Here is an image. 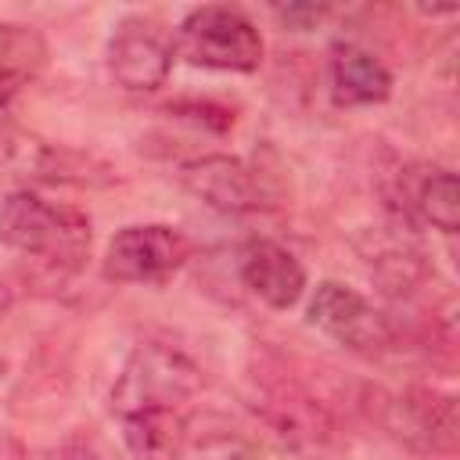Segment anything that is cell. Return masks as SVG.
I'll list each match as a JSON object with an SVG mask.
<instances>
[{
    "label": "cell",
    "instance_id": "9a60e30c",
    "mask_svg": "<svg viewBox=\"0 0 460 460\" xmlns=\"http://www.w3.org/2000/svg\"><path fill=\"white\" fill-rule=\"evenodd\" d=\"M284 25H291V29H313L323 14H327V7L323 4H288V7H277L273 11Z\"/></svg>",
    "mask_w": 460,
    "mask_h": 460
},
{
    "label": "cell",
    "instance_id": "ba28073f",
    "mask_svg": "<svg viewBox=\"0 0 460 460\" xmlns=\"http://www.w3.org/2000/svg\"><path fill=\"white\" fill-rule=\"evenodd\" d=\"M180 180L194 198H201L208 208L226 216H241L270 205L259 169H252L244 158L234 155H198L180 169Z\"/></svg>",
    "mask_w": 460,
    "mask_h": 460
},
{
    "label": "cell",
    "instance_id": "6da1fadb",
    "mask_svg": "<svg viewBox=\"0 0 460 460\" xmlns=\"http://www.w3.org/2000/svg\"><path fill=\"white\" fill-rule=\"evenodd\" d=\"M0 241L50 270H79L93 244V226L79 208L54 205L32 190H11L0 201Z\"/></svg>",
    "mask_w": 460,
    "mask_h": 460
},
{
    "label": "cell",
    "instance_id": "3957f363",
    "mask_svg": "<svg viewBox=\"0 0 460 460\" xmlns=\"http://www.w3.org/2000/svg\"><path fill=\"white\" fill-rule=\"evenodd\" d=\"M262 36L248 14L223 4H205L183 14L172 36V54L194 68L255 72L262 65Z\"/></svg>",
    "mask_w": 460,
    "mask_h": 460
},
{
    "label": "cell",
    "instance_id": "30bf717a",
    "mask_svg": "<svg viewBox=\"0 0 460 460\" xmlns=\"http://www.w3.org/2000/svg\"><path fill=\"white\" fill-rule=\"evenodd\" d=\"M237 273L244 288L270 309H291L305 295V266L277 241L255 237L237 255Z\"/></svg>",
    "mask_w": 460,
    "mask_h": 460
},
{
    "label": "cell",
    "instance_id": "7c38bea8",
    "mask_svg": "<svg viewBox=\"0 0 460 460\" xmlns=\"http://www.w3.org/2000/svg\"><path fill=\"white\" fill-rule=\"evenodd\" d=\"M122 442L133 460H183L190 449V420L183 410H140L122 417Z\"/></svg>",
    "mask_w": 460,
    "mask_h": 460
},
{
    "label": "cell",
    "instance_id": "8fae6325",
    "mask_svg": "<svg viewBox=\"0 0 460 460\" xmlns=\"http://www.w3.org/2000/svg\"><path fill=\"white\" fill-rule=\"evenodd\" d=\"M327 86L334 104L363 108L381 104L392 93V72L359 43H334L327 58Z\"/></svg>",
    "mask_w": 460,
    "mask_h": 460
},
{
    "label": "cell",
    "instance_id": "9c48e42d",
    "mask_svg": "<svg viewBox=\"0 0 460 460\" xmlns=\"http://www.w3.org/2000/svg\"><path fill=\"white\" fill-rule=\"evenodd\" d=\"M388 428L420 453H449L456 446V399L435 388H410L388 406Z\"/></svg>",
    "mask_w": 460,
    "mask_h": 460
},
{
    "label": "cell",
    "instance_id": "8992f818",
    "mask_svg": "<svg viewBox=\"0 0 460 460\" xmlns=\"http://www.w3.org/2000/svg\"><path fill=\"white\" fill-rule=\"evenodd\" d=\"M309 323L316 331H323L331 341L374 356L381 349L392 345V323L385 313H377L356 288L341 284V280H323L316 284V291L309 295V309H305Z\"/></svg>",
    "mask_w": 460,
    "mask_h": 460
},
{
    "label": "cell",
    "instance_id": "7a4b0ae2",
    "mask_svg": "<svg viewBox=\"0 0 460 460\" xmlns=\"http://www.w3.org/2000/svg\"><path fill=\"white\" fill-rule=\"evenodd\" d=\"M198 388H201V367L187 352L172 345L144 341L126 356L111 385V410L119 417L140 410H180L187 399L198 395Z\"/></svg>",
    "mask_w": 460,
    "mask_h": 460
},
{
    "label": "cell",
    "instance_id": "ac0fdd59",
    "mask_svg": "<svg viewBox=\"0 0 460 460\" xmlns=\"http://www.w3.org/2000/svg\"><path fill=\"white\" fill-rule=\"evenodd\" d=\"M7 305H11V291H7V284L0 280V316L7 313Z\"/></svg>",
    "mask_w": 460,
    "mask_h": 460
},
{
    "label": "cell",
    "instance_id": "277c9868",
    "mask_svg": "<svg viewBox=\"0 0 460 460\" xmlns=\"http://www.w3.org/2000/svg\"><path fill=\"white\" fill-rule=\"evenodd\" d=\"M0 180L29 190L32 183H72V187H108L115 180L111 165L97 155L75 151L68 144H54L29 129H0Z\"/></svg>",
    "mask_w": 460,
    "mask_h": 460
},
{
    "label": "cell",
    "instance_id": "5b68a950",
    "mask_svg": "<svg viewBox=\"0 0 460 460\" xmlns=\"http://www.w3.org/2000/svg\"><path fill=\"white\" fill-rule=\"evenodd\" d=\"M194 255V241L169 223L122 226L104 252V277L115 284H162Z\"/></svg>",
    "mask_w": 460,
    "mask_h": 460
},
{
    "label": "cell",
    "instance_id": "5bb4252c",
    "mask_svg": "<svg viewBox=\"0 0 460 460\" xmlns=\"http://www.w3.org/2000/svg\"><path fill=\"white\" fill-rule=\"evenodd\" d=\"M370 273L377 277V284L388 295H410L428 277V266H424L420 252L402 248V244H388V248L370 252Z\"/></svg>",
    "mask_w": 460,
    "mask_h": 460
},
{
    "label": "cell",
    "instance_id": "52a82bcc",
    "mask_svg": "<svg viewBox=\"0 0 460 460\" xmlns=\"http://www.w3.org/2000/svg\"><path fill=\"white\" fill-rule=\"evenodd\" d=\"M108 72L119 86L147 93L169 79L172 68V40L155 18L133 14L122 18L108 40Z\"/></svg>",
    "mask_w": 460,
    "mask_h": 460
},
{
    "label": "cell",
    "instance_id": "4fadbf2b",
    "mask_svg": "<svg viewBox=\"0 0 460 460\" xmlns=\"http://www.w3.org/2000/svg\"><path fill=\"white\" fill-rule=\"evenodd\" d=\"M402 198H410V208L420 223L442 230V234H456L460 226V183L456 172L449 169H431L417 180L402 176Z\"/></svg>",
    "mask_w": 460,
    "mask_h": 460
},
{
    "label": "cell",
    "instance_id": "2e32d148",
    "mask_svg": "<svg viewBox=\"0 0 460 460\" xmlns=\"http://www.w3.org/2000/svg\"><path fill=\"white\" fill-rule=\"evenodd\" d=\"M22 79H25V75H18V72H11V68L0 65V111H7V104L18 97Z\"/></svg>",
    "mask_w": 460,
    "mask_h": 460
},
{
    "label": "cell",
    "instance_id": "e0dca14e",
    "mask_svg": "<svg viewBox=\"0 0 460 460\" xmlns=\"http://www.w3.org/2000/svg\"><path fill=\"white\" fill-rule=\"evenodd\" d=\"M0 460H29L25 456V446L18 435H11L7 428H0Z\"/></svg>",
    "mask_w": 460,
    "mask_h": 460
}]
</instances>
